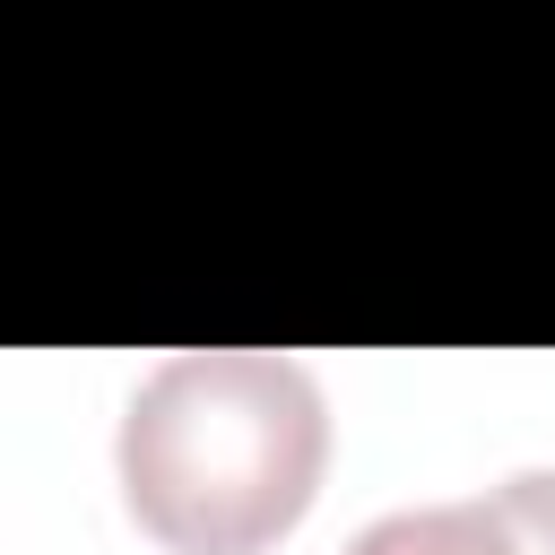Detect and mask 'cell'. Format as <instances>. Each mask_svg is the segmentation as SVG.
Here are the masks:
<instances>
[{"label":"cell","instance_id":"3957f363","mask_svg":"<svg viewBox=\"0 0 555 555\" xmlns=\"http://www.w3.org/2000/svg\"><path fill=\"white\" fill-rule=\"evenodd\" d=\"M503 503H512L529 555H555V468H520V477H503Z\"/></svg>","mask_w":555,"mask_h":555},{"label":"cell","instance_id":"7a4b0ae2","mask_svg":"<svg viewBox=\"0 0 555 555\" xmlns=\"http://www.w3.org/2000/svg\"><path fill=\"white\" fill-rule=\"evenodd\" d=\"M347 555H529L503 486L494 494H460V503H416V512H382L373 529L347 538Z\"/></svg>","mask_w":555,"mask_h":555},{"label":"cell","instance_id":"6da1fadb","mask_svg":"<svg viewBox=\"0 0 555 555\" xmlns=\"http://www.w3.org/2000/svg\"><path fill=\"white\" fill-rule=\"evenodd\" d=\"M121 503L173 555H260L312 512L321 382L269 347H182L121 408Z\"/></svg>","mask_w":555,"mask_h":555}]
</instances>
